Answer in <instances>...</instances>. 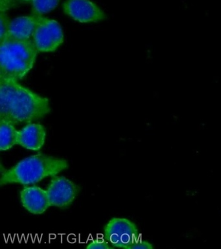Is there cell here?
<instances>
[{
  "label": "cell",
  "instance_id": "6da1fadb",
  "mask_svg": "<svg viewBox=\"0 0 221 249\" xmlns=\"http://www.w3.org/2000/svg\"><path fill=\"white\" fill-rule=\"evenodd\" d=\"M51 111L50 101L18 81L0 77V119L13 124L40 120Z\"/></svg>",
  "mask_w": 221,
  "mask_h": 249
},
{
  "label": "cell",
  "instance_id": "7a4b0ae2",
  "mask_svg": "<svg viewBox=\"0 0 221 249\" xmlns=\"http://www.w3.org/2000/svg\"><path fill=\"white\" fill-rule=\"evenodd\" d=\"M68 167V163L65 159L36 154L22 160L11 168L1 172L0 185L34 184L46 177L55 176Z\"/></svg>",
  "mask_w": 221,
  "mask_h": 249
},
{
  "label": "cell",
  "instance_id": "3957f363",
  "mask_svg": "<svg viewBox=\"0 0 221 249\" xmlns=\"http://www.w3.org/2000/svg\"><path fill=\"white\" fill-rule=\"evenodd\" d=\"M38 51L32 40L0 41V77L19 81L32 69Z\"/></svg>",
  "mask_w": 221,
  "mask_h": 249
},
{
  "label": "cell",
  "instance_id": "277c9868",
  "mask_svg": "<svg viewBox=\"0 0 221 249\" xmlns=\"http://www.w3.org/2000/svg\"><path fill=\"white\" fill-rule=\"evenodd\" d=\"M104 239L114 248L129 249L138 237L136 225L123 217H113L104 227Z\"/></svg>",
  "mask_w": 221,
  "mask_h": 249
},
{
  "label": "cell",
  "instance_id": "5b68a950",
  "mask_svg": "<svg viewBox=\"0 0 221 249\" xmlns=\"http://www.w3.org/2000/svg\"><path fill=\"white\" fill-rule=\"evenodd\" d=\"M38 52H53L63 43V29L55 19L42 18L33 35Z\"/></svg>",
  "mask_w": 221,
  "mask_h": 249
},
{
  "label": "cell",
  "instance_id": "8992f818",
  "mask_svg": "<svg viewBox=\"0 0 221 249\" xmlns=\"http://www.w3.org/2000/svg\"><path fill=\"white\" fill-rule=\"evenodd\" d=\"M47 192L51 206L65 209L74 201L80 188L67 177L55 175L50 181Z\"/></svg>",
  "mask_w": 221,
  "mask_h": 249
},
{
  "label": "cell",
  "instance_id": "52a82bcc",
  "mask_svg": "<svg viewBox=\"0 0 221 249\" xmlns=\"http://www.w3.org/2000/svg\"><path fill=\"white\" fill-rule=\"evenodd\" d=\"M66 15L79 22H98L105 19L104 12L90 0H67L63 4Z\"/></svg>",
  "mask_w": 221,
  "mask_h": 249
},
{
  "label": "cell",
  "instance_id": "ba28073f",
  "mask_svg": "<svg viewBox=\"0 0 221 249\" xmlns=\"http://www.w3.org/2000/svg\"><path fill=\"white\" fill-rule=\"evenodd\" d=\"M20 200L23 206L33 214L43 213L51 206L47 190L36 186L23 188Z\"/></svg>",
  "mask_w": 221,
  "mask_h": 249
},
{
  "label": "cell",
  "instance_id": "9c48e42d",
  "mask_svg": "<svg viewBox=\"0 0 221 249\" xmlns=\"http://www.w3.org/2000/svg\"><path fill=\"white\" fill-rule=\"evenodd\" d=\"M46 128L39 124H30L19 130L17 144L26 149L37 151L45 143Z\"/></svg>",
  "mask_w": 221,
  "mask_h": 249
},
{
  "label": "cell",
  "instance_id": "30bf717a",
  "mask_svg": "<svg viewBox=\"0 0 221 249\" xmlns=\"http://www.w3.org/2000/svg\"><path fill=\"white\" fill-rule=\"evenodd\" d=\"M42 18L40 16L34 15L16 18L11 21L6 37L17 40H30Z\"/></svg>",
  "mask_w": 221,
  "mask_h": 249
},
{
  "label": "cell",
  "instance_id": "8fae6325",
  "mask_svg": "<svg viewBox=\"0 0 221 249\" xmlns=\"http://www.w3.org/2000/svg\"><path fill=\"white\" fill-rule=\"evenodd\" d=\"M18 131L15 124L0 119V149L7 151L17 144Z\"/></svg>",
  "mask_w": 221,
  "mask_h": 249
},
{
  "label": "cell",
  "instance_id": "7c38bea8",
  "mask_svg": "<svg viewBox=\"0 0 221 249\" xmlns=\"http://www.w3.org/2000/svg\"><path fill=\"white\" fill-rule=\"evenodd\" d=\"M60 0H33V15L40 16L45 15L53 11L59 5Z\"/></svg>",
  "mask_w": 221,
  "mask_h": 249
},
{
  "label": "cell",
  "instance_id": "4fadbf2b",
  "mask_svg": "<svg viewBox=\"0 0 221 249\" xmlns=\"http://www.w3.org/2000/svg\"><path fill=\"white\" fill-rule=\"evenodd\" d=\"M11 20L6 13L0 15V41L3 40L8 34Z\"/></svg>",
  "mask_w": 221,
  "mask_h": 249
},
{
  "label": "cell",
  "instance_id": "5bb4252c",
  "mask_svg": "<svg viewBox=\"0 0 221 249\" xmlns=\"http://www.w3.org/2000/svg\"><path fill=\"white\" fill-rule=\"evenodd\" d=\"M86 249H114L106 239H96L87 245Z\"/></svg>",
  "mask_w": 221,
  "mask_h": 249
},
{
  "label": "cell",
  "instance_id": "9a60e30c",
  "mask_svg": "<svg viewBox=\"0 0 221 249\" xmlns=\"http://www.w3.org/2000/svg\"><path fill=\"white\" fill-rule=\"evenodd\" d=\"M153 245L149 241L143 240L137 237L131 245L129 249H152Z\"/></svg>",
  "mask_w": 221,
  "mask_h": 249
},
{
  "label": "cell",
  "instance_id": "2e32d148",
  "mask_svg": "<svg viewBox=\"0 0 221 249\" xmlns=\"http://www.w3.org/2000/svg\"><path fill=\"white\" fill-rule=\"evenodd\" d=\"M16 5L17 0H0V11L1 13H6Z\"/></svg>",
  "mask_w": 221,
  "mask_h": 249
},
{
  "label": "cell",
  "instance_id": "e0dca14e",
  "mask_svg": "<svg viewBox=\"0 0 221 249\" xmlns=\"http://www.w3.org/2000/svg\"><path fill=\"white\" fill-rule=\"evenodd\" d=\"M22 1L30 2V1H33V0H22Z\"/></svg>",
  "mask_w": 221,
  "mask_h": 249
}]
</instances>
